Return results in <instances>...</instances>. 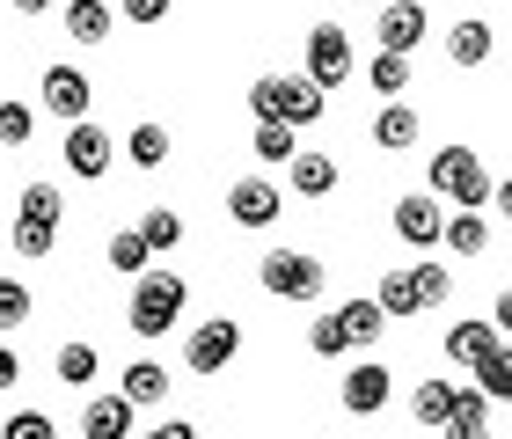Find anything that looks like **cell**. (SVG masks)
I'll list each match as a JSON object with an SVG mask.
<instances>
[{
	"instance_id": "obj_1",
	"label": "cell",
	"mask_w": 512,
	"mask_h": 439,
	"mask_svg": "<svg viewBox=\"0 0 512 439\" xmlns=\"http://www.w3.org/2000/svg\"><path fill=\"white\" fill-rule=\"evenodd\" d=\"M249 110H256V125L308 132V125H322V88L308 74H264V81L249 88Z\"/></svg>"
},
{
	"instance_id": "obj_2",
	"label": "cell",
	"mask_w": 512,
	"mask_h": 439,
	"mask_svg": "<svg viewBox=\"0 0 512 439\" xmlns=\"http://www.w3.org/2000/svg\"><path fill=\"white\" fill-rule=\"evenodd\" d=\"M447 293H454V271L447 264H395V271H381V286H374V300L388 315H425Z\"/></svg>"
},
{
	"instance_id": "obj_3",
	"label": "cell",
	"mask_w": 512,
	"mask_h": 439,
	"mask_svg": "<svg viewBox=\"0 0 512 439\" xmlns=\"http://www.w3.org/2000/svg\"><path fill=\"white\" fill-rule=\"evenodd\" d=\"M183 308H191V286L176 279V271H147V279H132V330L139 337H169L176 322H183Z\"/></svg>"
},
{
	"instance_id": "obj_4",
	"label": "cell",
	"mask_w": 512,
	"mask_h": 439,
	"mask_svg": "<svg viewBox=\"0 0 512 439\" xmlns=\"http://www.w3.org/2000/svg\"><path fill=\"white\" fill-rule=\"evenodd\" d=\"M425 183L439 198H454L461 213H483V198L498 191L491 176H483V161H476V147H439L432 161H425Z\"/></svg>"
},
{
	"instance_id": "obj_5",
	"label": "cell",
	"mask_w": 512,
	"mask_h": 439,
	"mask_svg": "<svg viewBox=\"0 0 512 439\" xmlns=\"http://www.w3.org/2000/svg\"><path fill=\"white\" fill-rule=\"evenodd\" d=\"M256 279H264L271 300H315L322 293V264L308 257V249H271V257L256 264Z\"/></svg>"
},
{
	"instance_id": "obj_6",
	"label": "cell",
	"mask_w": 512,
	"mask_h": 439,
	"mask_svg": "<svg viewBox=\"0 0 512 439\" xmlns=\"http://www.w3.org/2000/svg\"><path fill=\"white\" fill-rule=\"evenodd\" d=\"M235 352H242V322H227V315H205V322H191V337H183V366H191V374H220Z\"/></svg>"
},
{
	"instance_id": "obj_7",
	"label": "cell",
	"mask_w": 512,
	"mask_h": 439,
	"mask_svg": "<svg viewBox=\"0 0 512 439\" xmlns=\"http://www.w3.org/2000/svg\"><path fill=\"white\" fill-rule=\"evenodd\" d=\"M88 96H96V81H88L81 66H44V81H37V103L52 110L59 125H81V118H88Z\"/></svg>"
},
{
	"instance_id": "obj_8",
	"label": "cell",
	"mask_w": 512,
	"mask_h": 439,
	"mask_svg": "<svg viewBox=\"0 0 512 439\" xmlns=\"http://www.w3.org/2000/svg\"><path fill=\"white\" fill-rule=\"evenodd\" d=\"M308 81L315 88H344L352 81V37H344L337 22H315L308 30Z\"/></svg>"
},
{
	"instance_id": "obj_9",
	"label": "cell",
	"mask_w": 512,
	"mask_h": 439,
	"mask_svg": "<svg viewBox=\"0 0 512 439\" xmlns=\"http://www.w3.org/2000/svg\"><path fill=\"white\" fill-rule=\"evenodd\" d=\"M59 154H66V169H74L81 183H103V176H110V161H118V140H110L103 125H88V118H81V125H66V147H59Z\"/></svg>"
},
{
	"instance_id": "obj_10",
	"label": "cell",
	"mask_w": 512,
	"mask_h": 439,
	"mask_svg": "<svg viewBox=\"0 0 512 439\" xmlns=\"http://www.w3.org/2000/svg\"><path fill=\"white\" fill-rule=\"evenodd\" d=\"M337 396H344V410H352V418H374V410H388V396H395V374H388L381 359H359L352 374H344Z\"/></svg>"
},
{
	"instance_id": "obj_11",
	"label": "cell",
	"mask_w": 512,
	"mask_h": 439,
	"mask_svg": "<svg viewBox=\"0 0 512 439\" xmlns=\"http://www.w3.org/2000/svg\"><path fill=\"white\" fill-rule=\"evenodd\" d=\"M395 235H403L410 249H439L447 242V213H439L425 191H410V198H395Z\"/></svg>"
},
{
	"instance_id": "obj_12",
	"label": "cell",
	"mask_w": 512,
	"mask_h": 439,
	"mask_svg": "<svg viewBox=\"0 0 512 439\" xmlns=\"http://www.w3.org/2000/svg\"><path fill=\"white\" fill-rule=\"evenodd\" d=\"M227 220H235V227H271L278 220V183L242 176L235 191H227Z\"/></svg>"
},
{
	"instance_id": "obj_13",
	"label": "cell",
	"mask_w": 512,
	"mask_h": 439,
	"mask_svg": "<svg viewBox=\"0 0 512 439\" xmlns=\"http://www.w3.org/2000/svg\"><path fill=\"white\" fill-rule=\"evenodd\" d=\"M425 44V0H388L381 8V52H417Z\"/></svg>"
},
{
	"instance_id": "obj_14",
	"label": "cell",
	"mask_w": 512,
	"mask_h": 439,
	"mask_svg": "<svg viewBox=\"0 0 512 439\" xmlns=\"http://www.w3.org/2000/svg\"><path fill=\"white\" fill-rule=\"evenodd\" d=\"M498 344H505V337H498V322L469 315V322H454V330H447V359H454V366H469V374H476V366L491 359Z\"/></svg>"
},
{
	"instance_id": "obj_15",
	"label": "cell",
	"mask_w": 512,
	"mask_h": 439,
	"mask_svg": "<svg viewBox=\"0 0 512 439\" xmlns=\"http://www.w3.org/2000/svg\"><path fill=\"white\" fill-rule=\"evenodd\" d=\"M491 52H498V30H491L483 15H461L454 30H447V59H454V66H483Z\"/></svg>"
},
{
	"instance_id": "obj_16",
	"label": "cell",
	"mask_w": 512,
	"mask_h": 439,
	"mask_svg": "<svg viewBox=\"0 0 512 439\" xmlns=\"http://www.w3.org/2000/svg\"><path fill=\"white\" fill-rule=\"evenodd\" d=\"M81 439H139L132 432V403L125 396H96L81 410Z\"/></svg>"
},
{
	"instance_id": "obj_17",
	"label": "cell",
	"mask_w": 512,
	"mask_h": 439,
	"mask_svg": "<svg viewBox=\"0 0 512 439\" xmlns=\"http://www.w3.org/2000/svg\"><path fill=\"white\" fill-rule=\"evenodd\" d=\"M118 396H125L132 410H154L161 396H169V366H154V359H132L125 374H118Z\"/></svg>"
},
{
	"instance_id": "obj_18",
	"label": "cell",
	"mask_w": 512,
	"mask_h": 439,
	"mask_svg": "<svg viewBox=\"0 0 512 439\" xmlns=\"http://www.w3.org/2000/svg\"><path fill=\"white\" fill-rule=\"evenodd\" d=\"M286 176H293V191H300V198H330V191H337V161L322 154V147H300Z\"/></svg>"
},
{
	"instance_id": "obj_19",
	"label": "cell",
	"mask_w": 512,
	"mask_h": 439,
	"mask_svg": "<svg viewBox=\"0 0 512 439\" xmlns=\"http://www.w3.org/2000/svg\"><path fill=\"white\" fill-rule=\"evenodd\" d=\"M454 396H461L454 381H417V396H410V418L425 425V432H447V425H454Z\"/></svg>"
},
{
	"instance_id": "obj_20",
	"label": "cell",
	"mask_w": 512,
	"mask_h": 439,
	"mask_svg": "<svg viewBox=\"0 0 512 439\" xmlns=\"http://www.w3.org/2000/svg\"><path fill=\"white\" fill-rule=\"evenodd\" d=\"M417 140H425V125H417V110H410V103H388L381 118H374V147H388V154H410Z\"/></svg>"
},
{
	"instance_id": "obj_21",
	"label": "cell",
	"mask_w": 512,
	"mask_h": 439,
	"mask_svg": "<svg viewBox=\"0 0 512 439\" xmlns=\"http://www.w3.org/2000/svg\"><path fill=\"white\" fill-rule=\"evenodd\" d=\"M337 322H344V337H352V352H374V337L388 330V308L381 300H344Z\"/></svg>"
},
{
	"instance_id": "obj_22",
	"label": "cell",
	"mask_w": 512,
	"mask_h": 439,
	"mask_svg": "<svg viewBox=\"0 0 512 439\" xmlns=\"http://www.w3.org/2000/svg\"><path fill=\"white\" fill-rule=\"evenodd\" d=\"M110 22H118V8H103V0H66V37L74 44H103Z\"/></svg>"
},
{
	"instance_id": "obj_23",
	"label": "cell",
	"mask_w": 512,
	"mask_h": 439,
	"mask_svg": "<svg viewBox=\"0 0 512 439\" xmlns=\"http://www.w3.org/2000/svg\"><path fill=\"white\" fill-rule=\"evenodd\" d=\"M147 264H154V242L139 235V227H118V235H110V271H118V279H147Z\"/></svg>"
},
{
	"instance_id": "obj_24",
	"label": "cell",
	"mask_w": 512,
	"mask_h": 439,
	"mask_svg": "<svg viewBox=\"0 0 512 439\" xmlns=\"http://www.w3.org/2000/svg\"><path fill=\"white\" fill-rule=\"evenodd\" d=\"M447 439H491V396H483V388H461V396H454Z\"/></svg>"
},
{
	"instance_id": "obj_25",
	"label": "cell",
	"mask_w": 512,
	"mask_h": 439,
	"mask_svg": "<svg viewBox=\"0 0 512 439\" xmlns=\"http://www.w3.org/2000/svg\"><path fill=\"white\" fill-rule=\"evenodd\" d=\"M366 88H374V96H388V103H403L410 59H403V52H374V59H366Z\"/></svg>"
},
{
	"instance_id": "obj_26",
	"label": "cell",
	"mask_w": 512,
	"mask_h": 439,
	"mask_svg": "<svg viewBox=\"0 0 512 439\" xmlns=\"http://www.w3.org/2000/svg\"><path fill=\"white\" fill-rule=\"evenodd\" d=\"M59 213H66L59 183H22V198H15V220H44V227H59Z\"/></svg>"
},
{
	"instance_id": "obj_27",
	"label": "cell",
	"mask_w": 512,
	"mask_h": 439,
	"mask_svg": "<svg viewBox=\"0 0 512 439\" xmlns=\"http://www.w3.org/2000/svg\"><path fill=\"white\" fill-rule=\"evenodd\" d=\"M447 249L454 257H483V249H491V220L483 213H454L447 220Z\"/></svg>"
},
{
	"instance_id": "obj_28",
	"label": "cell",
	"mask_w": 512,
	"mask_h": 439,
	"mask_svg": "<svg viewBox=\"0 0 512 439\" xmlns=\"http://www.w3.org/2000/svg\"><path fill=\"white\" fill-rule=\"evenodd\" d=\"M249 147H256V161H271V169H278V161L293 169V154H300V132H293V125H256V132H249Z\"/></svg>"
},
{
	"instance_id": "obj_29",
	"label": "cell",
	"mask_w": 512,
	"mask_h": 439,
	"mask_svg": "<svg viewBox=\"0 0 512 439\" xmlns=\"http://www.w3.org/2000/svg\"><path fill=\"white\" fill-rule=\"evenodd\" d=\"M125 147H132V169H161V161H169V125H154V118L132 125Z\"/></svg>"
},
{
	"instance_id": "obj_30",
	"label": "cell",
	"mask_w": 512,
	"mask_h": 439,
	"mask_svg": "<svg viewBox=\"0 0 512 439\" xmlns=\"http://www.w3.org/2000/svg\"><path fill=\"white\" fill-rule=\"evenodd\" d=\"M476 381H483V396H491V403H512V344H498V352L476 366Z\"/></svg>"
},
{
	"instance_id": "obj_31",
	"label": "cell",
	"mask_w": 512,
	"mask_h": 439,
	"mask_svg": "<svg viewBox=\"0 0 512 439\" xmlns=\"http://www.w3.org/2000/svg\"><path fill=\"white\" fill-rule=\"evenodd\" d=\"M52 366H59V381H66V388H81V381H96V366H103V359H96V344H59V359H52Z\"/></svg>"
},
{
	"instance_id": "obj_32",
	"label": "cell",
	"mask_w": 512,
	"mask_h": 439,
	"mask_svg": "<svg viewBox=\"0 0 512 439\" xmlns=\"http://www.w3.org/2000/svg\"><path fill=\"white\" fill-rule=\"evenodd\" d=\"M308 352H315V359H344V352H352V337H344V322H337V308L322 315V322H308Z\"/></svg>"
},
{
	"instance_id": "obj_33",
	"label": "cell",
	"mask_w": 512,
	"mask_h": 439,
	"mask_svg": "<svg viewBox=\"0 0 512 439\" xmlns=\"http://www.w3.org/2000/svg\"><path fill=\"white\" fill-rule=\"evenodd\" d=\"M59 249V227H44V220H15V257H52Z\"/></svg>"
},
{
	"instance_id": "obj_34",
	"label": "cell",
	"mask_w": 512,
	"mask_h": 439,
	"mask_svg": "<svg viewBox=\"0 0 512 439\" xmlns=\"http://www.w3.org/2000/svg\"><path fill=\"white\" fill-rule=\"evenodd\" d=\"M139 235H147L154 249H176L183 242V213H176V205H154V213L139 220Z\"/></svg>"
},
{
	"instance_id": "obj_35",
	"label": "cell",
	"mask_w": 512,
	"mask_h": 439,
	"mask_svg": "<svg viewBox=\"0 0 512 439\" xmlns=\"http://www.w3.org/2000/svg\"><path fill=\"white\" fill-rule=\"evenodd\" d=\"M30 132H37L30 103H0V147H30Z\"/></svg>"
},
{
	"instance_id": "obj_36",
	"label": "cell",
	"mask_w": 512,
	"mask_h": 439,
	"mask_svg": "<svg viewBox=\"0 0 512 439\" xmlns=\"http://www.w3.org/2000/svg\"><path fill=\"white\" fill-rule=\"evenodd\" d=\"M0 439H59V425L44 418V410H15V418L0 425Z\"/></svg>"
},
{
	"instance_id": "obj_37",
	"label": "cell",
	"mask_w": 512,
	"mask_h": 439,
	"mask_svg": "<svg viewBox=\"0 0 512 439\" xmlns=\"http://www.w3.org/2000/svg\"><path fill=\"white\" fill-rule=\"evenodd\" d=\"M15 322H30V286L0 279V330H15Z\"/></svg>"
},
{
	"instance_id": "obj_38",
	"label": "cell",
	"mask_w": 512,
	"mask_h": 439,
	"mask_svg": "<svg viewBox=\"0 0 512 439\" xmlns=\"http://www.w3.org/2000/svg\"><path fill=\"white\" fill-rule=\"evenodd\" d=\"M118 15H125V22H139V30H147V22H161V15H169V0H118Z\"/></svg>"
},
{
	"instance_id": "obj_39",
	"label": "cell",
	"mask_w": 512,
	"mask_h": 439,
	"mask_svg": "<svg viewBox=\"0 0 512 439\" xmlns=\"http://www.w3.org/2000/svg\"><path fill=\"white\" fill-rule=\"evenodd\" d=\"M491 322H498V337H512V293H498V300H491Z\"/></svg>"
},
{
	"instance_id": "obj_40",
	"label": "cell",
	"mask_w": 512,
	"mask_h": 439,
	"mask_svg": "<svg viewBox=\"0 0 512 439\" xmlns=\"http://www.w3.org/2000/svg\"><path fill=\"white\" fill-rule=\"evenodd\" d=\"M139 439H198V432L183 425V418H169V425H154V432H139Z\"/></svg>"
},
{
	"instance_id": "obj_41",
	"label": "cell",
	"mask_w": 512,
	"mask_h": 439,
	"mask_svg": "<svg viewBox=\"0 0 512 439\" xmlns=\"http://www.w3.org/2000/svg\"><path fill=\"white\" fill-rule=\"evenodd\" d=\"M15 381H22V359L8 352V344H0V388H15Z\"/></svg>"
},
{
	"instance_id": "obj_42",
	"label": "cell",
	"mask_w": 512,
	"mask_h": 439,
	"mask_svg": "<svg viewBox=\"0 0 512 439\" xmlns=\"http://www.w3.org/2000/svg\"><path fill=\"white\" fill-rule=\"evenodd\" d=\"M491 205H498V213L512 220V176H505V183H498V191H491Z\"/></svg>"
},
{
	"instance_id": "obj_43",
	"label": "cell",
	"mask_w": 512,
	"mask_h": 439,
	"mask_svg": "<svg viewBox=\"0 0 512 439\" xmlns=\"http://www.w3.org/2000/svg\"><path fill=\"white\" fill-rule=\"evenodd\" d=\"M8 8H15V15H44L52 0H8Z\"/></svg>"
},
{
	"instance_id": "obj_44",
	"label": "cell",
	"mask_w": 512,
	"mask_h": 439,
	"mask_svg": "<svg viewBox=\"0 0 512 439\" xmlns=\"http://www.w3.org/2000/svg\"><path fill=\"white\" fill-rule=\"evenodd\" d=\"M0 279H8V271H0Z\"/></svg>"
}]
</instances>
